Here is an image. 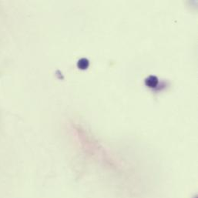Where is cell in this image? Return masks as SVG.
Wrapping results in <instances>:
<instances>
[{
    "mask_svg": "<svg viewBox=\"0 0 198 198\" xmlns=\"http://www.w3.org/2000/svg\"><path fill=\"white\" fill-rule=\"evenodd\" d=\"M145 84L150 88H155L158 84V79L155 76H150L145 79Z\"/></svg>",
    "mask_w": 198,
    "mask_h": 198,
    "instance_id": "cell-1",
    "label": "cell"
},
{
    "mask_svg": "<svg viewBox=\"0 0 198 198\" xmlns=\"http://www.w3.org/2000/svg\"><path fill=\"white\" fill-rule=\"evenodd\" d=\"M89 60L87 59L83 58L81 59L78 62V67L79 69H81V70H86V69L88 68V66H89Z\"/></svg>",
    "mask_w": 198,
    "mask_h": 198,
    "instance_id": "cell-2",
    "label": "cell"
}]
</instances>
